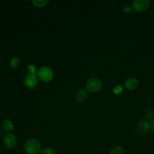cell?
<instances>
[{
  "label": "cell",
  "instance_id": "cell-1",
  "mask_svg": "<svg viewBox=\"0 0 154 154\" xmlns=\"http://www.w3.org/2000/svg\"><path fill=\"white\" fill-rule=\"evenodd\" d=\"M24 149L28 154H38L41 150V144L37 139H31L25 142Z\"/></svg>",
  "mask_w": 154,
  "mask_h": 154
},
{
  "label": "cell",
  "instance_id": "cell-2",
  "mask_svg": "<svg viewBox=\"0 0 154 154\" xmlns=\"http://www.w3.org/2000/svg\"><path fill=\"white\" fill-rule=\"evenodd\" d=\"M37 75L41 80L45 82L51 81L53 78V70L48 67H41L38 70Z\"/></svg>",
  "mask_w": 154,
  "mask_h": 154
},
{
  "label": "cell",
  "instance_id": "cell-3",
  "mask_svg": "<svg viewBox=\"0 0 154 154\" xmlns=\"http://www.w3.org/2000/svg\"><path fill=\"white\" fill-rule=\"evenodd\" d=\"M102 87V82L98 78H91L86 83L87 89L91 92H96Z\"/></svg>",
  "mask_w": 154,
  "mask_h": 154
},
{
  "label": "cell",
  "instance_id": "cell-4",
  "mask_svg": "<svg viewBox=\"0 0 154 154\" xmlns=\"http://www.w3.org/2000/svg\"><path fill=\"white\" fill-rule=\"evenodd\" d=\"M150 5L149 0H134L133 1V7L135 11L142 12L145 11Z\"/></svg>",
  "mask_w": 154,
  "mask_h": 154
},
{
  "label": "cell",
  "instance_id": "cell-5",
  "mask_svg": "<svg viewBox=\"0 0 154 154\" xmlns=\"http://www.w3.org/2000/svg\"><path fill=\"white\" fill-rule=\"evenodd\" d=\"M38 83V78L35 74H29L25 78V84L28 88L35 87Z\"/></svg>",
  "mask_w": 154,
  "mask_h": 154
},
{
  "label": "cell",
  "instance_id": "cell-6",
  "mask_svg": "<svg viewBox=\"0 0 154 154\" xmlns=\"http://www.w3.org/2000/svg\"><path fill=\"white\" fill-rule=\"evenodd\" d=\"M4 143L7 148H13L17 144V138L15 135L9 134L4 137Z\"/></svg>",
  "mask_w": 154,
  "mask_h": 154
},
{
  "label": "cell",
  "instance_id": "cell-7",
  "mask_svg": "<svg viewBox=\"0 0 154 154\" xmlns=\"http://www.w3.org/2000/svg\"><path fill=\"white\" fill-rule=\"evenodd\" d=\"M150 128V123L147 120H142L140 121L137 126V131L139 134L146 133Z\"/></svg>",
  "mask_w": 154,
  "mask_h": 154
},
{
  "label": "cell",
  "instance_id": "cell-8",
  "mask_svg": "<svg viewBox=\"0 0 154 154\" xmlns=\"http://www.w3.org/2000/svg\"><path fill=\"white\" fill-rule=\"evenodd\" d=\"M139 85L138 81L134 78H128L125 83V88L129 90H133L136 89Z\"/></svg>",
  "mask_w": 154,
  "mask_h": 154
},
{
  "label": "cell",
  "instance_id": "cell-9",
  "mask_svg": "<svg viewBox=\"0 0 154 154\" xmlns=\"http://www.w3.org/2000/svg\"><path fill=\"white\" fill-rule=\"evenodd\" d=\"M76 98L77 101L78 102H84L87 98V93L84 89L80 90L78 92H77Z\"/></svg>",
  "mask_w": 154,
  "mask_h": 154
},
{
  "label": "cell",
  "instance_id": "cell-10",
  "mask_svg": "<svg viewBox=\"0 0 154 154\" xmlns=\"http://www.w3.org/2000/svg\"><path fill=\"white\" fill-rule=\"evenodd\" d=\"M2 127L4 131L7 132H10L13 130L14 125L10 120L6 119L4 120L2 123Z\"/></svg>",
  "mask_w": 154,
  "mask_h": 154
},
{
  "label": "cell",
  "instance_id": "cell-11",
  "mask_svg": "<svg viewBox=\"0 0 154 154\" xmlns=\"http://www.w3.org/2000/svg\"><path fill=\"white\" fill-rule=\"evenodd\" d=\"M33 3L34 6L37 7H43L47 4L48 1V0H34Z\"/></svg>",
  "mask_w": 154,
  "mask_h": 154
},
{
  "label": "cell",
  "instance_id": "cell-12",
  "mask_svg": "<svg viewBox=\"0 0 154 154\" xmlns=\"http://www.w3.org/2000/svg\"><path fill=\"white\" fill-rule=\"evenodd\" d=\"M110 154H124V150L122 147L116 146L111 149Z\"/></svg>",
  "mask_w": 154,
  "mask_h": 154
},
{
  "label": "cell",
  "instance_id": "cell-13",
  "mask_svg": "<svg viewBox=\"0 0 154 154\" xmlns=\"http://www.w3.org/2000/svg\"><path fill=\"white\" fill-rule=\"evenodd\" d=\"M19 63V59L18 57H13L10 62V66L12 69H15L16 67H17V66H18Z\"/></svg>",
  "mask_w": 154,
  "mask_h": 154
},
{
  "label": "cell",
  "instance_id": "cell-14",
  "mask_svg": "<svg viewBox=\"0 0 154 154\" xmlns=\"http://www.w3.org/2000/svg\"><path fill=\"white\" fill-rule=\"evenodd\" d=\"M41 154H56V152L51 147H45L41 151Z\"/></svg>",
  "mask_w": 154,
  "mask_h": 154
},
{
  "label": "cell",
  "instance_id": "cell-15",
  "mask_svg": "<svg viewBox=\"0 0 154 154\" xmlns=\"http://www.w3.org/2000/svg\"><path fill=\"white\" fill-rule=\"evenodd\" d=\"M146 117L147 120H151L154 117V111L149 110L146 114Z\"/></svg>",
  "mask_w": 154,
  "mask_h": 154
},
{
  "label": "cell",
  "instance_id": "cell-16",
  "mask_svg": "<svg viewBox=\"0 0 154 154\" xmlns=\"http://www.w3.org/2000/svg\"><path fill=\"white\" fill-rule=\"evenodd\" d=\"M123 92V87L121 86H116L114 89V93L116 95H119Z\"/></svg>",
  "mask_w": 154,
  "mask_h": 154
},
{
  "label": "cell",
  "instance_id": "cell-17",
  "mask_svg": "<svg viewBox=\"0 0 154 154\" xmlns=\"http://www.w3.org/2000/svg\"><path fill=\"white\" fill-rule=\"evenodd\" d=\"M27 69L31 74H34L37 71L36 67L34 65H29L27 67Z\"/></svg>",
  "mask_w": 154,
  "mask_h": 154
},
{
  "label": "cell",
  "instance_id": "cell-18",
  "mask_svg": "<svg viewBox=\"0 0 154 154\" xmlns=\"http://www.w3.org/2000/svg\"><path fill=\"white\" fill-rule=\"evenodd\" d=\"M151 128H152V131L154 132V119L152 121V123H151Z\"/></svg>",
  "mask_w": 154,
  "mask_h": 154
}]
</instances>
